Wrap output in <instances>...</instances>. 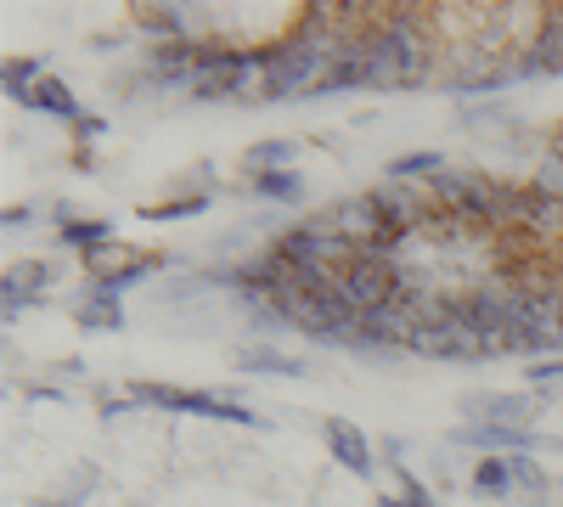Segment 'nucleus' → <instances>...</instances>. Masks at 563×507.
Segmentation results:
<instances>
[{
    "mask_svg": "<svg viewBox=\"0 0 563 507\" xmlns=\"http://www.w3.org/2000/svg\"><path fill=\"white\" fill-rule=\"evenodd\" d=\"M339 288H344V299L366 316V310L389 305V299L406 288V276H400V265H395L389 254H372V249H361V254H355V265L339 276Z\"/></svg>",
    "mask_w": 563,
    "mask_h": 507,
    "instance_id": "nucleus-3",
    "label": "nucleus"
},
{
    "mask_svg": "<svg viewBox=\"0 0 563 507\" xmlns=\"http://www.w3.org/2000/svg\"><path fill=\"white\" fill-rule=\"evenodd\" d=\"M530 187L563 203V147H552V153H547V158L536 164V180H530Z\"/></svg>",
    "mask_w": 563,
    "mask_h": 507,
    "instance_id": "nucleus-17",
    "label": "nucleus"
},
{
    "mask_svg": "<svg viewBox=\"0 0 563 507\" xmlns=\"http://www.w3.org/2000/svg\"><path fill=\"white\" fill-rule=\"evenodd\" d=\"M79 321H85V328H119V321H124V310H119V294L97 283V288L85 294V305H79Z\"/></svg>",
    "mask_w": 563,
    "mask_h": 507,
    "instance_id": "nucleus-11",
    "label": "nucleus"
},
{
    "mask_svg": "<svg viewBox=\"0 0 563 507\" xmlns=\"http://www.w3.org/2000/svg\"><path fill=\"white\" fill-rule=\"evenodd\" d=\"M558 147H563V130H558Z\"/></svg>",
    "mask_w": 563,
    "mask_h": 507,
    "instance_id": "nucleus-27",
    "label": "nucleus"
},
{
    "mask_svg": "<svg viewBox=\"0 0 563 507\" xmlns=\"http://www.w3.org/2000/svg\"><path fill=\"white\" fill-rule=\"evenodd\" d=\"M192 90L203 102H238V97H265V57H249V52H231V45H209L198 74H192Z\"/></svg>",
    "mask_w": 563,
    "mask_h": 507,
    "instance_id": "nucleus-2",
    "label": "nucleus"
},
{
    "mask_svg": "<svg viewBox=\"0 0 563 507\" xmlns=\"http://www.w3.org/2000/svg\"><path fill=\"white\" fill-rule=\"evenodd\" d=\"M243 366H249V373H254V366H260V373H276V378H299V373H305L299 361H288V355H276V350H249V355H243Z\"/></svg>",
    "mask_w": 563,
    "mask_h": 507,
    "instance_id": "nucleus-18",
    "label": "nucleus"
},
{
    "mask_svg": "<svg viewBox=\"0 0 563 507\" xmlns=\"http://www.w3.org/2000/svg\"><path fill=\"white\" fill-rule=\"evenodd\" d=\"M288 158H294V142H265V147L254 153V175H260V169H282Z\"/></svg>",
    "mask_w": 563,
    "mask_h": 507,
    "instance_id": "nucleus-23",
    "label": "nucleus"
},
{
    "mask_svg": "<svg viewBox=\"0 0 563 507\" xmlns=\"http://www.w3.org/2000/svg\"><path fill=\"white\" fill-rule=\"evenodd\" d=\"M467 411L474 418H485V423H525L530 429V400L525 395H467Z\"/></svg>",
    "mask_w": 563,
    "mask_h": 507,
    "instance_id": "nucleus-9",
    "label": "nucleus"
},
{
    "mask_svg": "<svg viewBox=\"0 0 563 507\" xmlns=\"http://www.w3.org/2000/svg\"><path fill=\"white\" fill-rule=\"evenodd\" d=\"M327 445H333L339 451V463L350 469V474H372V445H366V434L355 429V423H344V418H333V423H327Z\"/></svg>",
    "mask_w": 563,
    "mask_h": 507,
    "instance_id": "nucleus-7",
    "label": "nucleus"
},
{
    "mask_svg": "<svg viewBox=\"0 0 563 507\" xmlns=\"http://www.w3.org/2000/svg\"><path fill=\"white\" fill-rule=\"evenodd\" d=\"M102 130H108V124H102L97 113H85V119H79V135H85V142H97V135H102Z\"/></svg>",
    "mask_w": 563,
    "mask_h": 507,
    "instance_id": "nucleus-25",
    "label": "nucleus"
},
{
    "mask_svg": "<svg viewBox=\"0 0 563 507\" xmlns=\"http://www.w3.org/2000/svg\"><path fill=\"white\" fill-rule=\"evenodd\" d=\"M366 52V85H417L429 79V29H422L417 7H395L372 29H361Z\"/></svg>",
    "mask_w": 563,
    "mask_h": 507,
    "instance_id": "nucleus-1",
    "label": "nucleus"
},
{
    "mask_svg": "<svg viewBox=\"0 0 563 507\" xmlns=\"http://www.w3.org/2000/svg\"><path fill=\"white\" fill-rule=\"evenodd\" d=\"M400 507H434V502H429V496H422L417 485H406V502H400Z\"/></svg>",
    "mask_w": 563,
    "mask_h": 507,
    "instance_id": "nucleus-26",
    "label": "nucleus"
},
{
    "mask_svg": "<svg viewBox=\"0 0 563 507\" xmlns=\"http://www.w3.org/2000/svg\"><path fill=\"white\" fill-rule=\"evenodd\" d=\"M456 440L462 445H512V451H525V445H536V434L525 429V423H462L456 429Z\"/></svg>",
    "mask_w": 563,
    "mask_h": 507,
    "instance_id": "nucleus-8",
    "label": "nucleus"
},
{
    "mask_svg": "<svg viewBox=\"0 0 563 507\" xmlns=\"http://www.w3.org/2000/svg\"><path fill=\"white\" fill-rule=\"evenodd\" d=\"M558 68H563V7H547L541 29H536V45L512 63V74L530 79V74H558Z\"/></svg>",
    "mask_w": 563,
    "mask_h": 507,
    "instance_id": "nucleus-5",
    "label": "nucleus"
},
{
    "mask_svg": "<svg viewBox=\"0 0 563 507\" xmlns=\"http://www.w3.org/2000/svg\"><path fill=\"white\" fill-rule=\"evenodd\" d=\"M186 7H153V12H141V29L147 34H158L164 45H180L186 40V18H180Z\"/></svg>",
    "mask_w": 563,
    "mask_h": 507,
    "instance_id": "nucleus-14",
    "label": "nucleus"
},
{
    "mask_svg": "<svg viewBox=\"0 0 563 507\" xmlns=\"http://www.w3.org/2000/svg\"><path fill=\"white\" fill-rule=\"evenodd\" d=\"M29 108L57 113V119H74V124L85 119V113H79V102H74V90H68L63 79H40V85H34V97H29Z\"/></svg>",
    "mask_w": 563,
    "mask_h": 507,
    "instance_id": "nucleus-10",
    "label": "nucleus"
},
{
    "mask_svg": "<svg viewBox=\"0 0 563 507\" xmlns=\"http://www.w3.org/2000/svg\"><path fill=\"white\" fill-rule=\"evenodd\" d=\"M254 192L271 198V203H299V198H305V180H299L294 169H260V175H254Z\"/></svg>",
    "mask_w": 563,
    "mask_h": 507,
    "instance_id": "nucleus-12",
    "label": "nucleus"
},
{
    "mask_svg": "<svg viewBox=\"0 0 563 507\" xmlns=\"http://www.w3.org/2000/svg\"><path fill=\"white\" fill-rule=\"evenodd\" d=\"M29 85H40V63H12V68H7V90H12L18 102H29V97H34Z\"/></svg>",
    "mask_w": 563,
    "mask_h": 507,
    "instance_id": "nucleus-20",
    "label": "nucleus"
},
{
    "mask_svg": "<svg viewBox=\"0 0 563 507\" xmlns=\"http://www.w3.org/2000/svg\"><path fill=\"white\" fill-rule=\"evenodd\" d=\"M45 276H52V271H45L40 260H29V265H18V271H12V283H34V288H40Z\"/></svg>",
    "mask_w": 563,
    "mask_h": 507,
    "instance_id": "nucleus-24",
    "label": "nucleus"
},
{
    "mask_svg": "<svg viewBox=\"0 0 563 507\" xmlns=\"http://www.w3.org/2000/svg\"><path fill=\"white\" fill-rule=\"evenodd\" d=\"M355 85H366V52H361V34H344V45L333 52V63H327L310 97H333V90H355Z\"/></svg>",
    "mask_w": 563,
    "mask_h": 507,
    "instance_id": "nucleus-6",
    "label": "nucleus"
},
{
    "mask_svg": "<svg viewBox=\"0 0 563 507\" xmlns=\"http://www.w3.org/2000/svg\"><path fill=\"white\" fill-rule=\"evenodd\" d=\"M440 169H445L440 153H411V158H395V164H389V180H406V175H429V180H434Z\"/></svg>",
    "mask_w": 563,
    "mask_h": 507,
    "instance_id": "nucleus-19",
    "label": "nucleus"
},
{
    "mask_svg": "<svg viewBox=\"0 0 563 507\" xmlns=\"http://www.w3.org/2000/svg\"><path fill=\"white\" fill-rule=\"evenodd\" d=\"M507 474H512V491H525L530 502L547 496V474H541V463H530L525 451H512V456H507Z\"/></svg>",
    "mask_w": 563,
    "mask_h": 507,
    "instance_id": "nucleus-15",
    "label": "nucleus"
},
{
    "mask_svg": "<svg viewBox=\"0 0 563 507\" xmlns=\"http://www.w3.org/2000/svg\"><path fill=\"white\" fill-rule=\"evenodd\" d=\"M474 491H479V496H507V491H512L507 456H490V463H479V469H474Z\"/></svg>",
    "mask_w": 563,
    "mask_h": 507,
    "instance_id": "nucleus-16",
    "label": "nucleus"
},
{
    "mask_svg": "<svg viewBox=\"0 0 563 507\" xmlns=\"http://www.w3.org/2000/svg\"><path fill=\"white\" fill-rule=\"evenodd\" d=\"M108 238H113V232H108V225H97V220H63V243H74V249L90 254V260H97L102 249H113Z\"/></svg>",
    "mask_w": 563,
    "mask_h": 507,
    "instance_id": "nucleus-13",
    "label": "nucleus"
},
{
    "mask_svg": "<svg viewBox=\"0 0 563 507\" xmlns=\"http://www.w3.org/2000/svg\"><path fill=\"white\" fill-rule=\"evenodd\" d=\"M209 198L203 192H192V198H180V203H147V209H141V214H147V220H180V214H198Z\"/></svg>",
    "mask_w": 563,
    "mask_h": 507,
    "instance_id": "nucleus-21",
    "label": "nucleus"
},
{
    "mask_svg": "<svg viewBox=\"0 0 563 507\" xmlns=\"http://www.w3.org/2000/svg\"><path fill=\"white\" fill-rule=\"evenodd\" d=\"M135 400H153V406H169V411H203V418H220V423H265V418H254L249 406L192 395V389H164V384H135Z\"/></svg>",
    "mask_w": 563,
    "mask_h": 507,
    "instance_id": "nucleus-4",
    "label": "nucleus"
},
{
    "mask_svg": "<svg viewBox=\"0 0 563 507\" xmlns=\"http://www.w3.org/2000/svg\"><path fill=\"white\" fill-rule=\"evenodd\" d=\"M558 384H563V361L558 355H547V361L530 366V389H558Z\"/></svg>",
    "mask_w": 563,
    "mask_h": 507,
    "instance_id": "nucleus-22",
    "label": "nucleus"
}]
</instances>
